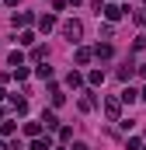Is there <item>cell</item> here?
Returning <instances> with one entry per match:
<instances>
[{
	"label": "cell",
	"instance_id": "1",
	"mask_svg": "<svg viewBox=\"0 0 146 150\" xmlns=\"http://www.w3.org/2000/svg\"><path fill=\"white\" fill-rule=\"evenodd\" d=\"M80 32H84V28H80V21H66V25H63V35L70 38V42H77Z\"/></svg>",
	"mask_w": 146,
	"mask_h": 150
},
{
	"label": "cell",
	"instance_id": "2",
	"mask_svg": "<svg viewBox=\"0 0 146 150\" xmlns=\"http://www.w3.org/2000/svg\"><path fill=\"white\" fill-rule=\"evenodd\" d=\"M101 11H105V18H108V21H118L125 7H118V4H108V7H101Z\"/></svg>",
	"mask_w": 146,
	"mask_h": 150
},
{
	"label": "cell",
	"instance_id": "3",
	"mask_svg": "<svg viewBox=\"0 0 146 150\" xmlns=\"http://www.w3.org/2000/svg\"><path fill=\"white\" fill-rule=\"evenodd\" d=\"M105 112H108V119H111V122H118L122 108H118V101H105Z\"/></svg>",
	"mask_w": 146,
	"mask_h": 150
},
{
	"label": "cell",
	"instance_id": "4",
	"mask_svg": "<svg viewBox=\"0 0 146 150\" xmlns=\"http://www.w3.org/2000/svg\"><path fill=\"white\" fill-rule=\"evenodd\" d=\"M25 133H28V136H38V133H42V122H25Z\"/></svg>",
	"mask_w": 146,
	"mask_h": 150
},
{
	"label": "cell",
	"instance_id": "5",
	"mask_svg": "<svg viewBox=\"0 0 146 150\" xmlns=\"http://www.w3.org/2000/svg\"><path fill=\"white\" fill-rule=\"evenodd\" d=\"M52 25H56V18H52V14H45V18H42V21H38V28H42V32H49V28H52Z\"/></svg>",
	"mask_w": 146,
	"mask_h": 150
},
{
	"label": "cell",
	"instance_id": "6",
	"mask_svg": "<svg viewBox=\"0 0 146 150\" xmlns=\"http://www.w3.org/2000/svg\"><path fill=\"white\" fill-rule=\"evenodd\" d=\"M77 63H91V49H77Z\"/></svg>",
	"mask_w": 146,
	"mask_h": 150
},
{
	"label": "cell",
	"instance_id": "7",
	"mask_svg": "<svg viewBox=\"0 0 146 150\" xmlns=\"http://www.w3.org/2000/svg\"><path fill=\"white\" fill-rule=\"evenodd\" d=\"M136 98H139V94H136V91H132V87H125V91H122V101H129V105H132V101H136Z\"/></svg>",
	"mask_w": 146,
	"mask_h": 150
},
{
	"label": "cell",
	"instance_id": "8",
	"mask_svg": "<svg viewBox=\"0 0 146 150\" xmlns=\"http://www.w3.org/2000/svg\"><path fill=\"white\" fill-rule=\"evenodd\" d=\"M94 52H98V56H101V59H111V45H98V49H94Z\"/></svg>",
	"mask_w": 146,
	"mask_h": 150
},
{
	"label": "cell",
	"instance_id": "9",
	"mask_svg": "<svg viewBox=\"0 0 146 150\" xmlns=\"http://www.w3.org/2000/svg\"><path fill=\"white\" fill-rule=\"evenodd\" d=\"M87 80H91V84H105V74H101V70H91V77H87Z\"/></svg>",
	"mask_w": 146,
	"mask_h": 150
},
{
	"label": "cell",
	"instance_id": "10",
	"mask_svg": "<svg viewBox=\"0 0 146 150\" xmlns=\"http://www.w3.org/2000/svg\"><path fill=\"white\" fill-rule=\"evenodd\" d=\"M18 42H21V45H32V42H35V35H32V32H21V38H18Z\"/></svg>",
	"mask_w": 146,
	"mask_h": 150
},
{
	"label": "cell",
	"instance_id": "11",
	"mask_svg": "<svg viewBox=\"0 0 146 150\" xmlns=\"http://www.w3.org/2000/svg\"><path fill=\"white\" fill-rule=\"evenodd\" d=\"M49 147H52L49 140H35V143H32V150H49Z\"/></svg>",
	"mask_w": 146,
	"mask_h": 150
},
{
	"label": "cell",
	"instance_id": "12",
	"mask_svg": "<svg viewBox=\"0 0 146 150\" xmlns=\"http://www.w3.org/2000/svg\"><path fill=\"white\" fill-rule=\"evenodd\" d=\"M7 4H11V7H18V4H21V0H7Z\"/></svg>",
	"mask_w": 146,
	"mask_h": 150
},
{
	"label": "cell",
	"instance_id": "13",
	"mask_svg": "<svg viewBox=\"0 0 146 150\" xmlns=\"http://www.w3.org/2000/svg\"><path fill=\"white\" fill-rule=\"evenodd\" d=\"M139 74H143V77H146V63H143V70H139Z\"/></svg>",
	"mask_w": 146,
	"mask_h": 150
},
{
	"label": "cell",
	"instance_id": "14",
	"mask_svg": "<svg viewBox=\"0 0 146 150\" xmlns=\"http://www.w3.org/2000/svg\"><path fill=\"white\" fill-rule=\"evenodd\" d=\"M0 150H7V147H4V143H0Z\"/></svg>",
	"mask_w": 146,
	"mask_h": 150
},
{
	"label": "cell",
	"instance_id": "15",
	"mask_svg": "<svg viewBox=\"0 0 146 150\" xmlns=\"http://www.w3.org/2000/svg\"><path fill=\"white\" fill-rule=\"evenodd\" d=\"M143 101H146V91H143Z\"/></svg>",
	"mask_w": 146,
	"mask_h": 150
}]
</instances>
